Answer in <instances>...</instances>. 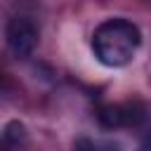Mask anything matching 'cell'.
<instances>
[{"label":"cell","instance_id":"cell-1","mask_svg":"<svg viewBox=\"0 0 151 151\" xmlns=\"http://www.w3.org/2000/svg\"><path fill=\"white\" fill-rule=\"evenodd\" d=\"M139 45H142V33L137 24L120 17L101 21L92 33V52L97 61L109 68L127 66L134 59Z\"/></svg>","mask_w":151,"mask_h":151},{"label":"cell","instance_id":"cell-2","mask_svg":"<svg viewBox=\"0 0 151 151\" xmlns=\"http://www.w3.org/2000/svg\"><path fill=\"white\" fill-rule=\"evenodd\" d=\"M5 40H7V47L12 50L14 57L26 59L35 52L38 40H40V31H38L35 21H31L28 17H14L7 21Z\"/></svg>","mask_w":151,"mask_h":151},{"label":"cell","instance_id":"cell-3","mask_svg":"<svg viewBox=\"0 0 151 151\" xmlns=\"http://www.w3.org/2000/svg\"><path fill=\"white\" fill-rule=\"evenodd\" d=\"M101 127L118 130V127H139L146 120V106L142 101H123V104H104L97 113Z\"/></svg>","mask_w":151,"mask_h":151},{"label":"cell","instance_id":"cell-4","mask_svg":"<svg viewBox=\"0 0 151 151\" xmlns=\"http://www.w3.org/2000/svg\"><path fill=\"white\" fill-rule=\"evenodd\" d=\"M2 137H5V142H7L9 146H24V144H26V139H28V132H26L24 123L12 120V123H7V125H5Z\"/></svg>","mask_w":151,"mask_h":151},{"label":"cell","instance_id":"cell-5","mask_svg":"<svg viewBox=\"0 0 151 151\" xmlns=\"http://www.w3.org/2000/svg\"><path fill=\"white\" fill-rule=\"evenodd\" d=\"M73 151H111V146H104L90 137H78L73 144Z\"/></svg>","mask_w":151,"mask_h":151},{"label":"cell","instance_id":"cell-6","mask_svg":"<svg viewBox=\"0 0 151 151\" xmlns=\"http://www.w3.org/2000/svg\"><path fill=\"white\" fill-rule=\"evenodd\" d=\"M137 151H151V132L142 139V144H139V149H137Z\"/></svg>","mask_w":151,"mask_h":151}]
</instances>
